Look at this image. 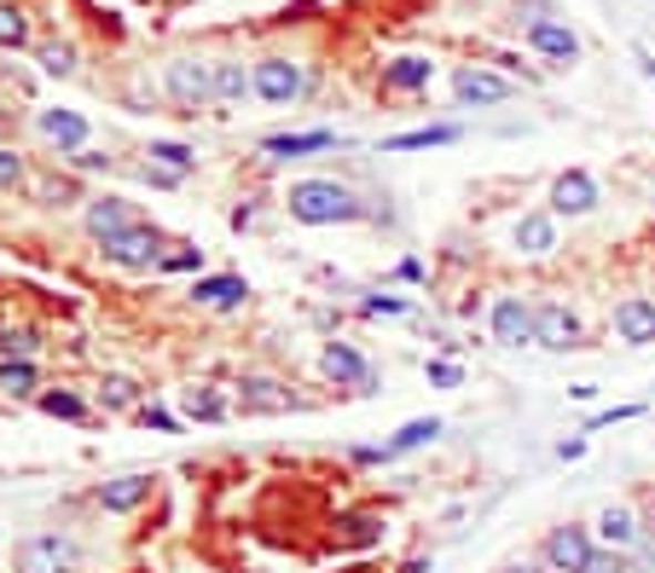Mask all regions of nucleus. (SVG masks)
Listing matches in <instances>:
<instances>
[{"label":"nucleus","instance_id":"15","mask_svg":"<svg viewBox=\"0 0 655 573\" xmlns=\"http://www.w3.org/2000/svg\"><path fill=\"white\" fill-rule=\"evenodd\" d=\"M82 226H88V238H93V244H111V238H122V232L140 226V221H134V203H129V197L105 192V197H88Z\"/></svg>","mask_w":655,"mask_h":573},{"label":"nucleus","instance_id":"40","mask_svg":"<svg viewBox=\"0 0 655 573\" xmlns=\"http://www.w3.org/2000/svg\"><path fill=\"white\" fill-rule=\"evenodd\" d=\"M371 319H400V313H412V301H400V296H366L360 301Z\"/></svg>","mask_w":655,"mask_h":573},{"label":"nucleus","instance_id":"45","mask_svg":"<svg viewBox=\"0 0 655 573\" xmlns=\"http://www.w3.org/2000/svg\"><path fill=\"white\" fill-rule=\"evenodd\" d=\"M505 573H557V567H545V562H540V556H534V562H511V567H505Z\"/></svg>","mask_w":655,"mask_h":573},{"label":"nucleus","instance_id":"43","mask_svg":"<svg viewBox=\"0 0 655 573\" xmlns=\"http://www.w3.org/2000/svg\"><path fill=\"white\" fill-rule=\"evenodd\" d=\"M557 458H563V463H581V458H586V429L574 434V440H563V447H557Z\"/></svg>","mask_w":655,"mask_h":573},{"label":"nucleus","instance_id":"7","mask_svg":"<svg viewBox=\"0 0 655 573\" xmlns=\"http://www.w3.org/2000/svg\"><path fill=\"white\" fill-rule=\"evenodd\" d=\"M488 330L499 348H534V301L516 290H499L488 307Z\"/></svg>","mask_w":655,"mask_h":573},{"label":"nucleus","instance_id":"30","mask_svg":"<svg viewBox=\"0 0 655 573\" xmlns=\"http://www.w3.org/2000/svg\"><path fill=\"white\" fill-rule=\"evenodd\" d=\"M151 163H163V168H174V174H192L197 168V151L192 145H181V140H151Z\"/></svg>","mask_w":655,"mask_h":573},{"label":"nucleus","instance_id":"22","mask_svg":"<svg viewBox=\"0 0 655 573\" xmlns=\"http://www.w3.org/2000/svg\"><path fill=\"white\" fill-rule=\"evenodd\" d=\"M441 434V417H412V423H400L383 447H377V458H407V452H418V447H430V440Z\"/></svg>","mask_w":655,"mask_h":573},{"label":"nucleus","instance_id":"14","mask_svg":"<svg viewBox=\"0 0 655 573\" xmlns=\"http://www.w3.org/2000/svg\"><path fill=\"white\" fill-rule=\"evenodd\" d=\"M516 88L505 82V75H493V70H475V64H464V70H452V99L464 104V111H488V104H505Z\"/></svg>","mask_w":655,"mask_h":573},{"label":"nucleus","instance_id":"19","mask_svg":"<svg viewBox=\"0 0 655 573\" xmlns=\"http://www.w3.org/2000/svg\"><path fill=\"white\" fill-rule=\"evenodd\" d=\"M35 134L47 145H59L64 156L88 151V116L82 111H35Z\"/></svg>","mask_w":655,"mask_h":573},{"label":"nucleus","instance_id":"16","mask_svg":"<svg viewBox=\"0 0 655 573\" xmlns=\"http://www.w3.org/2000/svg\"><path fill=\"white\" fill-rule=\"evenodd\" d=\"M610 330L626 348H649L655 342V296H621L610 313Z\"/></svg>","mask_w":655,"mask_h":573},{"label":"nucleus","instance_id":"28","mask_svg":"<svg viewBox=\"0 0 655 573\" xmlns=\"http://www.w3.org/2000/svg\"><path fill=\"white\" fill-rule=\"evenodd\" d=\"M41 348V330L23 325V319H0V359H35Z\"/></svg>","mask_w":655,"mask_h":573},{"label":"nucleus","instance_id":"44","mask_svg":"<svg viewBox=\"0 0 655 573\" xmlns=\"http://www.w3.org/2000/svg\"><path fill=\"white\" fill-rule=\"evenodd\" d=\"M75 168H88V174L93 168H111V156L105 151H75Z\"/></svg>","mask_w":655,"mask_h":573},{"label":"nucleus","instance_id":"41","mask_svg":"<svg viewBox=\"0 0 655 573\" xmlns=\"http://www.w3.org/2000/svg\"><path fill=\"white\" fill-rule=\"evenodd\" d=\"M140 180H145V186H157V192H168V186H181L186 174H174V168H163V163H140Z\"/></svg>","mask_w":655,"mask_h":573},{"label":"nucleus","instance_id":"17","mask_svg":"<svg viewBox=\"0 0 655 573\" xmlns=\"http://www.w3.org/2000/svg\"><path fill=\"white\" fill-rule=\"evenodd\" d=\"M186 301L192 307H209V313H238L249 301V284L238 273H204V278H192Z\"/></svg>","mask_w":655,"mask_h":573},{"label":"nucleus","instance_id":"20","mask_svg":"<svg viewBox=\"0 0 655 573\" xmlns=\"http://www.w3.org/2000/svg\"><path fill=\"white\" fill-rule=\"evenodd\" d=\"M331 145H337L331 127H308V134H267L262 156L267 163H290V156H314V151H331Z\"/></svg>","mask_w":655,"mask_h":573},{"label":"nucleus","instance_id":"42","mask_svg":"<svg viewBox=\"0 0 655 573\" xmlns=\"http://www.w3.org/2000/svg\"><path fill=\"white\" fill-rule=\"evenodd\" d=\"M638 411H644V406H610V411H597L592 423H586V434H592V429H610V423H633Z\"/></svg>","mask_w":655,"mask_h":573},{"label":"nucleus","instance_id":"47","mask_svg":"<svg viewBox=\"0 0 655 573\" xmlns=\"http://www.w3.org/2000/svg\"><path fill=\"white\" fill-rule=\"evenodd\" d=\"M649 203H655V186H649Z\"/></svg>","mask_w":655,"mask_h":573},{"label":"nucleus","instance_id":"32","mask_svg":"<svg viewBox=\"0 0 655 573\" xmlns=\"http://www.w3.org/2000/svg\"><path fill=\"white\" fill-rule=\"evenodd\" d=\"M99 400H105V411H129V406H140V382L134 377H105L99 382Z\"/></svg>","mask_w":655,"mask_h":573},{"label":"nucleus","instance_id":"2","mask_svg":"<svg viewBox=\"0 0 655 573\" xmlns=\"http://www.w3.org/2000/svg\"><path fill=\"white\" fill-rule=\"evenodd\" d=\"M82 567V544L70 533H30L12 551V573H75Z\"/></svg>","mask_w":655,"mask_h":573},{"label":"nucleus","instance_id":"6","mask_svg":"<svg viewBox=\"0 0 655 573\" xmlns=\"http://www.w3.org/2000/svg\"><path fill=\"white\" fill-rule=\"evenodd\" d=\"M586 342V325L569 301H534V348L545 354H574Z\"/></svg>","mask_w":655,"mask_h":573},{"label":"nucleus","instance_id":"35","mask_svg":"<svg viewBox=\"0 0 655 573\" xmlns=\"http://www.w3.org/2000/svg\"><path fill=\"white\" fill-rule=\"evenodd\" d=\"M30 41V18L23 7H0V47H23Z\"/></svg>","mask_w":655,"mask_h":573},{"label":"nucleus","instance_id":"4","mask_svg":"<svg viewBox=\"0 0 655 573\" xmlns=\"http://www.w3.org/2000/svg\"><path fill=\"white\" fill-rule=\"evenodd\" d=\"M163 93L197 116L204 104H215V59H168L163 64Z\"/></svg>","mask_w":655,"mask_h":573},{"label":"nucleus","instance_id":"38","mask_svg":"<svg viewBox=\"0 0 655 573\" xmlns=\"http://www.w3.org/2000/svg\"><path fill=\"white\" fill-rule=\"evenodd\" d=\"M140 423H145L151 434H181V417L163 411V406H140Z\"/></svg>","mask_w":655,"mask_h":573},{"label":"nucleus","instance_id":"26","mask_svg":"<svg viewBox=\"0 0 655 573\" xmlns=\"http://www.w3.org/2000/svg\"><path fill=\"white\" fill-rule=\"evenodd\" d=\"M459 140H464L459 122H436V127H412V134L383 140V151H430V145H459Z\"/></svg>","mask_w":655,"mask_h":573},{"label":"nucleus","instance_id":"37","mask_svg":"<svg viewBox=\"0 0 655 573\" xmlns=\"http://www.w3.org/2000/svg\"><path fill=\"white\" fill-rule=\"evenodd\" d=\"M586 573H638V562L626 556V551H597V556L586 562Z\"/></svg>","mask_w":655,"mask_h":573},{"label":"nucleus","instance_id":"18","mask_svg":"<svg viewBox=\"0 0 655 573\" xmlns=\"http://www.w3.org/2000/svg\"><path fill=\"white\" fill-rule=\"evenodd\" d=\"M93 504L105 515H134L151 504V475H116V481H99L93 487Z\"/></svg>","mask_w":655,"mask_h":573},{"label":"nucleus","instance_id":"1","mask_svg":"<svg viewBox=\"0 0 655 573\" xmlns=\"http://www.w3.org/2000/svg\"><path fill=\"white\" fill-rule=\"evenodd\" d=\"M285 208L296 226H355L366 221V203L337 186V180H296V186L285 192Z\"/></svg>","mask_w":655,"mask_h":573},{"label":"nucleus","instance_id":"46","mask_svg":"<svg viewBox=\"0 0 655 573\" xmlns=\"http://www.w3.org/2000/svg\"><path fill=\"white\" fill-rule=\"evenodd\" d=\"M644 528L655 533V492H649V499H644Z\"/></svg>","mask_w":655,"mask_h":573},{"label":"nucleus","instance_id":"10","mask_svg":"<svg viewBox=\"0 0 655 573\" xmlns=\"http://www.w3.org/2000/svg\"><path fill=\"white\" fill-rule=\"evenodd\" d=\"M511 249L522 260H551L563 249V221L551 215V208H528V215L511 226Z\"/></svg>","mask_w":655,"mask_h":573},{"label":"nucleus","instance_id":"33","mask_svg":"<svg viewBox=\"0 0 655 573\" xmlns=\"http://www.w3.org/2000/svg\"><path fill=\"white\" fill-rule=\"evenodd\" d=\"M35 59H41L47 75H70V70H75V47H70V41H47Z\"/></svg>","mask_w":655,"mask_h":573},{"label":"nucleus","instance_id":"12","mask_svg":"<svg viewBox=\"0 0 655 573\" xmlns=\"http://www.w3.org/2000/svg\"><path fill=\"white\" fill-rule=\"evenodd\" d=\"M249 70H256V99L262 104H296L301 93H308V70H301L296 59H262Z\"/></svg>","mask_w":655,"mask_h":573},{"label":"nucleus","instance_id":"23","mask_svg":"<svg viewBox=\"0 0 655 573\" xmlns=\"http://www.w3.org/2000/svg\"><path fill=\"white\" fill-rule=\"evenodd\" d=\"M256 93V70H244V59H215V104H244Z\"/></svg>","mask_w":655,"mask_h":573},{"label":"nucleus","instance_id":"34","mask_svg":"<svg viewBox=\"0 0 655 573\" xmlns=\"http://www.w3.org/2000/svg\"><path fill=\"white\" fill-rule=\"evenodd\" d=\"M157 273H192V278H204V249H192V244H181V249H168Z\"/></svg>","mask_w":655,"mask_h":573},{"label":"nucleus","instance_id":"36","mask_svg":"<svg viewBox=\"0 0 655 573\" xmlns=\"http://www.w3.org/2000/svg\"><path fill=\"white\" fill-rule=\"evenodd\" d=\"M23 180H30V168H23V156L12 145H0V192H18Z\"/></svg>","mask_w":655,"mask_h":573},{"label":"nucleus","instance_id":"24","mask_svg":"<svg viewBox=\"0 0 655 573\" xmlns=\"http://www.w3.org/2000/svg\"><path fill=\"white\" fill-rule=\"evenodd\" d=\"M238 406L244 411H285L290 395L279 377H238Z\"/></svg>","mask_w":655,"mask_h":573},{"label":"nucleus","instance_id":"8","mask_svg":"<svg viewBox=\"0 0 655 573\" xmlns=\"http://www.w3.org/2000/svg\"><path fill=\"white\" fill-rule=\"evenodd\" d=\"M597 203H603V186L586 168H563L551 180V197H545V208L557 221H586V215H597Z\"/></svg>","mask_w":655,"mask_h":573},{"label":"nucleus","instance_id":"39","mask_svg":"<svg viewBox=\"0 0 655 573\" xmlns=\"http://www.w3.org/2000/svg\"><path fill=\"white\" fill-rule=\"evenodd\" d=\"M423 377H430L436 388H459V382H464V371H459L452 359H423Z\"/></svg>","mask_w":655,"mask_h":573},{"label":"nucleus","instance_id":"3","mask_svg":"<svg viewBox=\"0 0 655 573\" xmlns=\"http://www.w3.org/2000/svg\"><path fill=\"white\" fill-rule=\"evenodd\" d=\"M603 551L597 533L586 528V521H563V528H551L540 539V562L545 567H557V573H586V562Z\"/></svg>","mask_w":655,"mask_h":573},{"label":"nucleus","instance_id":"31","mask_svg":"<svg viewBox=\"0 0 655 573\" xmlns=\"http://www.w3.org/2000/svg\"><path fill=\"white\" fill-rule=\"evenodd\" d=\"M383 539V521L377 515H342L337 521V544H377Z\"/></svg>","mask_w":655,"mask_h":573},{"label":"nucleus","instance_id":"21","mask_svg":"<svg viewBox=\"0 0 655 573\" xmlns=\"http://www.w3.org/2000/svg\"><path fill=\"white\" fill-rule=\"evenodd\" d=\"M430 82H436V64L423 59V52H407V59L383 64V88L389 93H430Z\"/></svg>","mask_w":655,"mask_h":573},{"label":"nucleus","instance_id":"25","mask_svg":"<svg viewBox=\"0 0 655 573\" xmlns=\"http://www.w3.org/2000/svg\"><path fill=\"white\" fill-rule=\"evenodd\" d=\"M226 411H233V400H226L215 382H192L181 395V417H197V423H221Z\"/></svg>","mask_w":655,"mask_h":573},{"label":"nucleus","instance_id":"29","mask_svg":"<svg viewBox=\"0 0 655 573\" xmlns=\"http://www.w3.org/2000/svg\"><path fill=\"white\" fill-rule=\"evenodd\" d=\"M35 406H41L47 417H64V423H82V417H88V400L70 395V388H41Z\"/></svg>","mask_w":655,"mask_h":573},{"label":"nucleus","instance_id":"5","mask_svg":"<svg viewBox=\"0 0 655 573\" xmlns=\"http://www.w3.org/2000/svg\"><path fill=\"white\" fill-rule=\"evenodd\" d=\"M99 249H105V260H111V267H122V273H157L163 267V232L157 226H129V232H122V238H111V244H99Z\"/></svg>","mask_w":655,"mask_h":573},{"label":"nucleus","instance_id":"13","mask_svg":"<svg viewBox=\"0 0 655 573\" xmlns=\"http://www.w3.org/2000/svg\"><path fill=\"white\" fill-rule=\"evenodd\" d=\"M528 47H534L540 59H551V64H574V59H581V35H574L563 18H551V12L528 18Z\"/></svg>","mask_w":655,"mask_h":573},{"label":"nucleus","instance_id":"27","mask_svg":"<svg viewBox=\"0 0 655 573\" xmlns=\"http://www.w3.org/2000/svg\"><path fill=\"white\" fill-rule=\"evenodd\" d=\"M0 395L7 400H35L41 395L35 359H0Z\"/></svg>","mask_w":655,"mask_h":573},{"label":"nucleus","instance_id":"11","mask_svg":"<svg viewBox=\"0 0 655 573\" xmlns=\"http://www.w3.org/2000/svg\"><path fill=\"white\" fill-rule=\"evenodd\" d=\"M592 533H597V544H603V551H626V556H633L638 544L649 539V528H644V510H633V504H603V510L592 515Z\"/></svg>","mask_w":655,"mask_h":573},{"label":"nucleus","instance_id":"9","mask_svg":"<svg viewBox=\"0 0 655 573\" xmlns=\"http://www.w3.org/2000/svg\"><path fill=\"white\" fill-rule=\"evenodd\" d=\"M319 377L337 382V388H355V395H371V388H377L371 359H366L355 342H325V348H319Z\"/></svg>","mask_w":655,"mask_h":573}]
</instances>
